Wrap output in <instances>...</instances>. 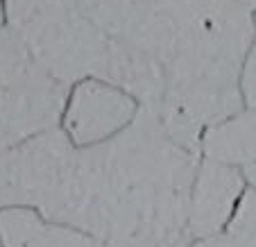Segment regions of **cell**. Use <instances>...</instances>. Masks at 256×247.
Segmentation results:
<instances>
[{"mask_svg": "<svg viewBox=\"0 0 256 247\" xmlns=\"http://www.w3.org/2000/svg\"><path fill=\"white\" fill-rule=\"evenodd\" d=\"M240 96H242V107L256 112V34L240 68Z\"/></svg>", "mask_w": 256, "mask_h": 247, "instance_id": "obj_10", "label": "cell"}, {"mask_svg": "<svg viewBox=\"0 0 256 247\" xmlns=\"http://www.w3.org/2000/svg\"><path fill=\"white\" fill-rule=\"evenodd\" d=\"M140 104L120 86L98 78L72 84L64 104L59 130L72 146H98L122 134L138 118Z\"/></svg>", "mask_w": 256, "mask_h": 247, "instance_id": "obj_5", "label": "cell"}, {"mask_svg": "<svg viewBox=\"0 0 256 247\" xmlns=\"http://www.w3.org/2000/svg\"><path fill=\"white\" fill-rule=\"evenodd\" d=\"M0 28H5V0H0Z\"/></svg>", "mask_w": 256, "mask_h": 247, "instance_id": "obj_13", "label": "cell"}, {"mask_svg": "<svg viewBox=\"0 0 256 247\" xmlns=\"http://www.w3.org/2000/svg\"><path fill=\"white\" fill-rule=\"evenodd\" d=\"M190 247H256V190H245L236 214L222 232Z\"/></svg>", "mask_w": 256, "mask_h": 247, "instance_id": "obj_9", "label": "cell"}, {"mask_svg": "<svg viewBox=\"0 0 256 247\" xmlns=\"http://www.w3.org/2000/svg\"><path fill=\"white\" fill-rule=\"evenodd\" d=\"M68 86L32 57L10 28H0V152L57 130Z\"/></svg>", "mask_w": 256, "mask_h": 247, "instance_id": "obj_4", "label": "cell"}, {"mask_svg": "<svg viewBox=\"0 0 256 247\" xmlns=\"http://www.w3.org/2000/svg\"><path fill=\"white\" fill-rule=\"evenodd\" d=\"M200 159L229 168H247L256 164V112H240L208 125L200 136Z\"/></svg>", "mask_w": 256, "mask_h": 247, "instance_id": "obj_7", "label": "cell"}, {"mask_svg": "<svg viewBox=\"0 0 256 247\" xmlns=\"http://www.w3.org/2000/svg\"><path fill=\"white\" fill-rule=\"evenodd\" d=\"M247 190L245 177L238 168L200 159L188 204L190 245L220 234Z\"/></svg>", "mask_w": 256, "mask_h": 247, "instance_id": "obj_6", "label": "cell"}, {"mask_svg": "<svg viewBox=\"0 0 256 247\" xmlns=\"http://www.w3.org/2000/svg\"><path fill=\"white\" fill-rule=\"evenodd\" d=\"M109 39L104 82L200 154L208 125L242 109L256 16L234 0H75Z\"/></svg>", "mask_w": 256, "mask_h": 247, "instance_id": "obj_2", "label": "cell"}, {"mask_svg": "<svg viewBox=\"0 0 256 247\" xmlns=\"http://www.w3.org/2000/svg\"><path fill=\"white\" fill-rule=\"evenodd\" d=\"M5 25L64 86L104 78L109 39L75 0H5Z\"/></svg>", "mask_w": 256, "mask_h": 247, "instance_id": "obj_3", "label": "cell"}, {"mask_svg": "<svg viewBox=\"0 0 256 247\" xmlns=\"http://www.w3.org/2000/svg\"><path fill=\"white\" fill-rule=\"evenodd\" d=\"M234 2H238V5H242L245 10H250L252 14L256 16V0H234Z\"/></svg>", "mask_w": 256, "mask_h": 247, "instance_id": "obj_12", "label": "cell"}, {"mask_svg": "<svg viewBox=\"0 0 256 247\" xmlns=\"http://www.w3.org/2000/svg\"><path fill=\"white\" fill-rule=\"evenodd\" d=\"M0 247H2V245H0Z\"/></svg>", "mask_w": 256, "mask_h": 247, "instance_id": "obj_14", "label": "cell"}, {"mask_svg": "<svg viewBox=\"0 0 256 247\" xmlns=\"http://www.w3.org/2000/svg\"><path fill=\"white\" fill-rule=\"evenodd\" d=\"M240 172H242V177H245L247 188H250V190H256V164H252V166H247V168H242Z\"/></svg>", "mask_w": 256, "mask_h": 247, "instance_id": "obj_11", "label": "cell"}, {"mask_svg": "<svg viewBox=\"0 0 256 247\" xmlns=\"http://www.w3.org/2000/svg\"><path fill=\"white\" fill-rule=\"evenodd\" d=\"M200 154L140 109L122 134L78 148L50 130L0 152V211L32 208L106 247H190Z\"/></svg>", "mask_w": 256, "mask_h": 247, "instance_id": "obj_1", "label": "cell"}, {"mask_svg": "<svg viewBox=\"0 0 256 247\" xmlns=\"http://www.w3.org/2000/svg\"><path fill=\"white\" fill-rule=\"evenodd\" d=\"M0 245L2 247H106L96 238L54 224L32 208L0 211Z\"/></svg>", "mask_w": 256, "mask_h": 247, "instance_id": "obj_8", "label": "cell"}]
</instances>
